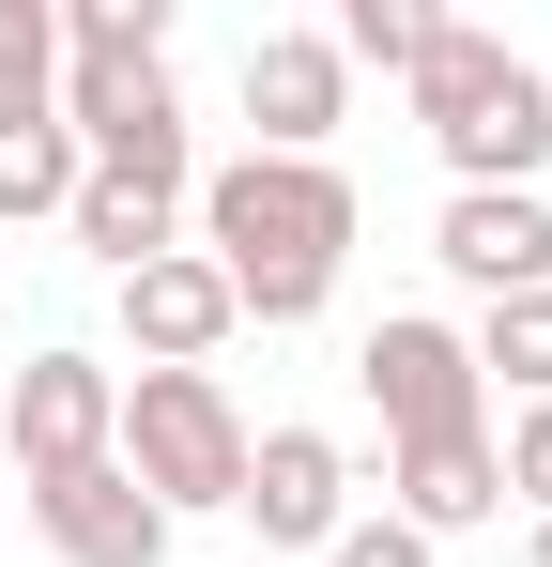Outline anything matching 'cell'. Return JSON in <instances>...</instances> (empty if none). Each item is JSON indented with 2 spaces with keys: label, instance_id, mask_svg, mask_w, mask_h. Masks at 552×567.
<instances>
[{
  "label": "cell",
  "instance_id": "5bb4252c",
  "mask_svg": "<svg viewBox=\"0 0 552 567\" xmlns=\"http://www.w3.org/2000/svg\"><path fill=\"white\" fill-rule=\"evenodd\" d=\"M460 353H476V383H507V399H552V291H507Z\"/></svg>",
  "mask_w": 552,
  "mask_h": 567
},
{
  "label": "cell",
  "instance_id": "5b68a950",
  "mask_svg": "<svg viewBox=\"0 0 552 567\" xmlns=\"http://www.w3.org/2000/svg\"><path fill=\"white\" fill-rule=\"evenodd\" d=\"M108 430H123V369L108 353H31V369L0 383V461L16 475H78V461H108Z\"/></svg>",
  "mask_w": 552,
  "mask_h": 567
},
{
  "label": "cell",
  "instance_id": "ac0fdd59",
  "mask_svg": "<svg viewBox=\"0 0 552 567\" xmlns=\"http://www.w3.org/2000/svg\"><path fill=\"white\" fill-rule=\"evenodd\" d=\"M323 567H430V537H415V522H384V506H354V522L323 537Z\"/></svg>",
  "mask_w": 552,
  "mask_h": 567
},
{
  "label": "cell",
  "instance_id": "8fae6325",
  "mask_svg": "<svg viewBox=\"0 0 552 567\" xmlns=\"http://www.w3.org/2000/svg\"><path fill=\"white\" fill-rule=\"evenodd\" d=\"M123 338H139V369H215V338H231V277L170 246V261H139L123 277Z\"/></svg>",
  "mask_w": 552,
  "mask_h": 567
},
{
  "label": "cell",
  "instance_id": "30bf717a",
  "mask_svg": "<svg viewBox=\"0 0 552 567\" xmlns=\"http://www.w3.org/2000/svg\"><path fill=\"white\" fill-rule=\"evenodd\" d=\"M384 522H415V537H476V522H507V475H491V430H430V445H384Z\"/></svg>",
  "mask_w": 552,
  "mask_h": 567
},
{
  "label": "cell",
  "instance_id": "7a4b0ae2",
  "mask_svg": "<svg viewBox=\"0 0 552 567\" xmlns=\"http://www.w3.org/2000/svg\"><path fill=\"white\" fill-rule=\"evenodd\" d=\"M415 93V123H430V154H446L460 185H538V154H552V78L522 62V47H491V31H430V62L399 78Z\"/></svg>",
  "mask_w": 552,
  "mask_h": 567
},
{
  "label": "cell",
  "instance_id": "52a82bcc",
  "mask_svg": "<svg viewBox=\"0 0 552 567\" xmlns=\"http://www.w3.org/2000/svg\"><path fill=\"white\" fill-rule=\"evenodd\" d=\"M231 522H246L262 553H323V537L354 522V461H338L323 430H262V445H246V491H231Z\"/></svg>",
  "mask_w": 552,
  "mask_h": 567
},
{
  "label": "cell",
  "instance_id": "6da1fadb",
  "mask_svg": "<svg viewBox=\"0 0 552 567\" xmlns=\"http://www.w3.org/2000/svg\"><path fill=\"white\" fill-rule=\"evenodd\" d=\"M200 261L231 277V322H323V291L354 261V185L338 154H231L200 169Z\"/></svg>",
  "mask_w": 552,
  "mask_h": 567
},
{
  "label": "cell",
  "instance_id": "277c9868",
  "mask_svg": "<svg viewBox=\"0 0 552 567\" xmlns=\"http://www.w3.org/2000/svg\"><path fill=\"white\" fill-rule=\"evenodd\" d=\"M354 383H368V414H384V445H430V430H476V353H460V322H430V307H384L354 338Z\"/></svg>",
  "mask_w": 552,
  "mask_h": 567
},
{
  "label": "cell",
  "instance_id": "4fadbf2b",
  "mask_svg": "<svg viewBox=\"0 0 552 567\" xmlns=\"http://www.w3.org/2000/svg\"><path fill=\"white\" fill-rule=\"evenodd\" d=\"M62 123V0H0V138Z\"/></svg>",
  "mask_w": 552,
  "mask_h": 567
},
{
  "label": "cell",
  "instance_id": "ba28073f",
  "mask_svg": "<svg viewBox=\"0 0 552 567\" xmlns=\"http://www.w3.org/2000/svg\"><path fill=\"white\" fill-rule=\"evenodd\" d=\"M430 261H446L460 291H552V199L538 185H460L446 215H430Z\"/></svg>",
  "mask_w": 552,
  "mask_h": 567
},
{
  "label": "cell",
  "instance_id": "8992f818",
  "mask_svg": "<svg viewBox=\"0 0 552 567\" xmlns=\"http://www.w3.org/2000/svg\"><path fill=\"white\" fill-rule=\"evenodd\" d=\"M31 537L62 567H170V506L123 461H78V475H31Z\"/></svg>",
  "mask_w": 552,
  "mask_h": 567
},
{
  "label": "cell",
  "instance_id": "2e32d148",
  "mask_svg": "<svg viewBox=\"0 0 552 567\" xmlns=\"http://www.w3.org/2000/svg\"><path fill=\"white\" fill-rule=\"evenodd\" d=\"M430 31H446L430 0H354L323 47H338V62H384V78H415V62H430Z\"/></svg>",
  "mask_w": 552,
  "mask_h": 567
},
{
  "label": "cell",
  "instance_id": "e0dca14e",
  "mask_svg": "<svg viewBox=\"0 0 552 567\" xmlns=\"http://www.w3.org/2000/svg\"><path fill=\"white\" fill-rule=\"evenodd\" d=\"M491 475H507V506H538V522H552V399H522V414H507Z\"/></svg>",
  "mask_w": 552,
  "mask_h": 567
},
{
  "label": "cell",
  "instance_id": "7c38bea8",
  "mask_svg": "<svg viewBox=\"0 0 552 567\" xmlns=\"http://www.w3.org/2000/svg\"><path fill=\"white\" fill-rule=\"evenodd\" d=\"M62 230H78V246L108 261V277H139V261H170V246H184V199H154V185H108V169H78V215H62Z\"/></svg>",
  "mask_w": 552,
  "mask_h": 567
},
{
  "label": "cell",
  "instance_id": "9a60e30c",
  "mask_svg": "<svg viewBox=\"0 0 552 567\" xmlns=\"http://www.w3.org/2000/svg\"><path fill=\"white\" fill-rule=\"evenodd\" d=\"M31 215H78V138L62 123H16L0 138V230H31Z\"/></svg>",
  "mask_w": 552,
  "mask_h": 567
},
{
  "label": "cell",
  "instance_id": "3957f363",
  "mask_svg": "<svg viewBox=\"0 0 552 567\" xmlns=\"http://www.w3.org/2000/svg\"><path fill=\"white\" fill-rule=\"evenodd\" d=\"M246 445H262V430L231 414V383H215V369H139V383H123V430H108V461L170 506V537H184V522H215V506L246 491Z\"/></svg>",
  "mask_w": 552,
  "mask_h": 567
},
{
  "label": "cell",
  "instance_id": "d6986e66",
  "mask_svg": "<svg viewBox=\"0 0 552 567\" xmlns=\"http://www.w3.org/2000/svg\"><path fill=\"white\" fill-rule=\"evenodd\" d=\"M522 567H552V522H538V537H522Z\"/></svg>",
  "mask_w": 552,
  "mask_h": 567
},
{
  "label": "cell",
  "instance_id": "9c48e42d",
  "mask_svg": "<svg viewBox=\"0 0 552 567\" xmlns=\"http://www.w3.org/2000/svg\"><path fill=\"white\" fill-rule=\"evenodd\" d=\"M338 107H354V62H338L323 31H262V47H246V123H262L246 154H323Z\"/></svg>",
  "mask_w": 552,
  "mask_h": 567
}]
</instances>
